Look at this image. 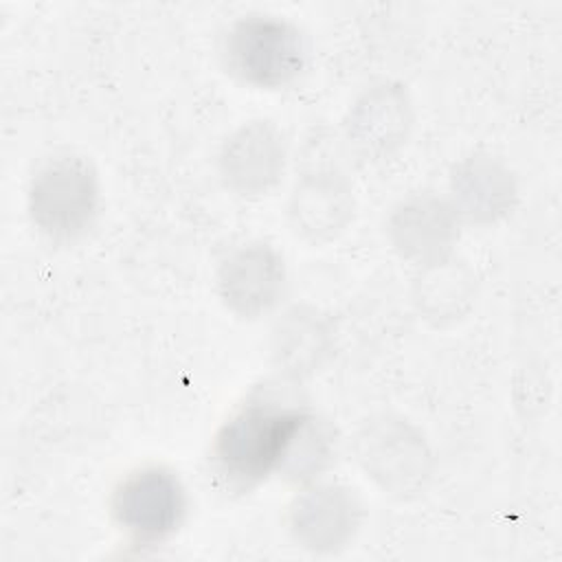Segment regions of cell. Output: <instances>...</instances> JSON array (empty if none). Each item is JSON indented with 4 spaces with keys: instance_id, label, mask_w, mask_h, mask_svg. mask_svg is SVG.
<instances>
[{
    "instance_id": "1",
    "label": "cell",
    "mask_w": 562,
    "mask_h": 562,
    "mask_svg": "<svg viewBox=\"0 0 562 562\" xmlns=\"http://www.w3.org/2000/svg\"><path fill=\"white\" fill-rule=\"evenodd\" d=\"M310 413L277 404H248L239 408L215 435L213 461L237 485H255L272 472L285 470L294 443Z\"/></svg>"
},
{
    "instance_id": "2",
    "label": "cell",
    "mask_w": 562,
    "mask_h": 562,
    "mask_svg": "<svg viewBox=\"0 0 562 562\" xmlns=\"http://www.w3.org/2000/svg\"><path fill=\"white\" fill-rule=\"evenodd\" d=\"M360 470L384 494L415 498L435 474V454L424 432L402 415L380 413L360 424L351 441Z\"/></svg>"
},
{
    "instance_id": "3",
    "label": "cell",
    "mask_w": 562,
    "mask_h": 562,
    "mask_svg": "<svg viewBox=\"0 0 562 562\" xmlns=\"http://www.w3.org/2000/svg\"><path fill=\"white\" fill-rule=\"evenodd\" d=\"M26 209L33 226L53 244H72L99 213V176L79 154L48 158L31 178Z\"/></svg>"
},
{
    "instance_id": "4",
    "label": "cell",
    "mask_w": 562,
    "mask_h": 562,
    "mask_svg": "<svg viewBox=\"0 0 562 562\" xmlns=\"http://www.w3.org/2000/svg\"><path fill=\"white\" fill-rule=\"evenodd\" d=\"M224 68L252 88L290 86L305 70L307 44L296 24L268 13L235 20L222 40Z\"/></svg>"
},
{
    "instance_id": "5",
    "label": "cell",
    "mask_w": 562,
    "mask_h": 562,
    "mask_svg": "<svg viewBox=\"0 0 562 562\" xmlns=\"http://www.w3.org/2000/svg\"><path fill=\"white\" fill-rule=\"evenodd\" d=\"M110 512L116 527L134 544H160L182 525L187 492L173 470L145 465L119 481L110 498Z\"/></svg>"
},
{
    "instance_id": "6",
    "label": "cell",
    "mask_w": 562,
    "mask_h": 562,
    "mask_svg": "<svg viewBox=\"0 0 562 562\" xmlns=\"http://www.w3.org/2000/svg\"><path fill=\"white\" fill-rule=\"evenodd\" d=\"M288 162L283 132L263 119L233 130L217 151V173L241 198L268 195L281 182Z\"/></svg>"
},
{
    "instance_id": "7",
    "label": "cell",
    "mask_w": 562,
    "mask_h": 562,
    "mask_svg": "<svg viewBox=\"0 0 562 562\" xmlns=\"http://www.w3.org/2000/svg\"><path fill=\"white\" fill-rule=\"evenodd\" d=\"M362 503L358 494L338 483H318L299 492L285 512L290 538L312 553H338L358 533Z\"/></svg>"
},
{
    "instance_id": "8",
    "label": "cell",
    "mask_w": 562,
    "mask_h": 562,
    "mask_svg": "<svg viewBox=\"0 0 562 562\" xmlns=\"http://www.w3.org/2000/svg\"><path fill=\"white\" fill-rule=\"evenodd\" d=\"M215 285L226 310L239 318L255 321L274 310L283 296V257L268 241L241 244L220 261Z\"/></svg>"
},
{
    "instance_id": "9",
    "label": "cell",
    "mask_w": 562,
    "mask_h": 562,
    "mask_svg": "<svg viewBox=\"0 0 562 562\" xmlns=\"http://www.w3.org/2000/svg\"><path fill=\"white\" fill-rule=\"evenodd\" d=\"M413 121L406 88L397 81H378L351 103L345 116V138L358 158L386 160L406 143Z\"/></svg>"
},
{
    "instance_id": "10",
    "label": "cell",
    "mask_w": 562,
    "mask_h": 562,
    "mask_svg": "<svg viewBox=\"0 0 562 562\" xmlns=\"http://www.w3.org/2000/svg\"><path fill=\"white\" fill-rule=\"evenodd\" d=\"M461 220L450 200L430 191L411 193L395 204L386 233L393 250L408 263L426 268L452 257Z\"/></svg>"
},
{
    "instance_id": "11",
    "label": "cell",
    "mask_w": 562,
    "mask_h": 562,
    "mask_svg": "<svg viewBox=\"0 0 562 562\" xmlns=\"http://www.w3.org/2000/svg\"><path fill=\"white\" fill-rule=\"evenodd\" d=\"M356 215L349 180L334 167L305 171L288 200V222L296 237L323 246L338 239Z\"/></svg>"
},
{
    "instance_id": "12",
    "label": "cell",
    "mask_w": 562,
    "mask_h": 562,
    "mask_svg": "<svg viewBox=\"0 0 562 562\" xmlns=\"http://www.w3.org/2000/svg\"><path fill=\"white\" fill-rule=\"evenodd\" d=\"M518 184L512 169L492 154H472L450 173V204L459 220L490 226L512 213Z\"/></svg>"
},
{
    "instance_id": "13",
    "label": "cell",
    "mask_w": 562,
    "mask_h": 562,
    "mask_svg": "<svg viewBox=\"0 0 562 562\" xmlns=\"http://www.w3.org/2000/svg\"><path fill=\"white\" fill-rule=\"evenodd\" d=\"M331 351L334 329L314 307L296 305L288 310L272 331L274 362L292 378L312 375L329 360Z\"/></svg>"
},
{
    "instance_id": "14",
    "label": "cell",
    "mask_w": 562,
    "mask_h": 562,
    "mask_svg": "<svg viewBox=\"0 0 562 562\" xmlns=\"http://www.w3.org/2000/svg\"><path fill=\"white\" fill-rule=\"evenodd\" d=\"M476 294V277L452 257L419 268L415 277L413 299L426 321L435 325L454 323L468 314Z\"/></svg>"
}]
</instances>
